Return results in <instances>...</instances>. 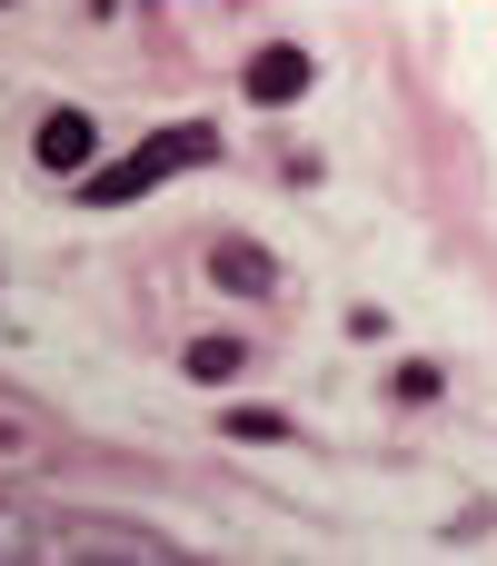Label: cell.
I'll list each match as a JSON object with an SVG mask.
<instances>
[{
    "instance_id": "2",
    "label": "cell",
    "mask_w": 497,
    "mask_h": 566,
    "mask_svg": "<svg viewBox=\"0 0 497 566\" xmlns=\"http://www.w3.org/2000/svg\"><path fill=\"white\" fill-rule=\"evenodd\" d=\"M30 149H40V169H50V179H80V169H90V149H100V129H90V109H50Z\"/></svg>"
},
{
    "instance_id": "6",
    "label": "cell",
    "mask_w": 497,
    "mask_h": 566,
    "mask_svg": "<svg viewBox=\"0 0 497 566\" xmlns=\"http://www.w3.org/2000/svg\"><path fill=\"white\" fill-rule=\"evenodd\" d=\"M229 438L239 448H269V438H289V418L279 408H229Z\"/></svg>"
},
{
    "instance_id": "8",
    "label": "cell",
    "mask_w": 497,
    "mask_h": 566,
    "mask_svg": "<svg viewBox=\"0 0 497 566\" xmlns=\"http://www.w3.org/2000/svg\"><path fill=\"white\" fill-rule=\"evenodd\" d=\"M0 10H10V0H0Z\"/></svg>"
},
{
    "instance_id": "1",
    "label": "cell",
    "mask_w": 497,
    "mask_h": 566,
    "mask_svg": "<svg viewBox=\"0 0 497 566\" xmlns=\"http://www.w3.org/2000/svg\"><path fill=\"white\" fill-rule=\"evenodd\" d=\"M219 159V129L209 119H169V129H149L120 169H80V199L90 209H120V199H149L159 179H179V169H209Z\"/></svg>"
},
{
    "instance_id": "3",
    "label": "cell",
    "mask_w": 497,
    "mask_h": 566,
    "mask_svg": "<svg viewBox=\"0 0 497 566\" xmlns=\"http://www.w3.org/2000/svg\"><path fill=\"white\" fill-rule=\"evenodd\" d=\"M209 279H219L229 298H279V259H269L259 239H219V249H209Z\"/></svg>"
},
{
    "instance_id": "7",
    "label": "cell",
    "mask_w": 497,
    "mask_h": 566,
    "mask_svg": "<svg viewBox=\"0 0 497 566\" xmlns=\"http://www.w3.org/2000/svg\"><path fill=\"white\" fill-rule=\"evenodd\" d=\"M389 388H398V398H408V408H428V398H438V368H428V358H408V368H398V378H389Z\"/></svg>"
},
{
    "instance_id": "5",
    "label": "cell",
    "mask_w": 497,
    "mask_h": 566,
    "mask_svg": "<svg viewBox=\"0 0 497 566\" xmlns=\"http://www.w3.org/2000/svg\"><path fill=\"white\" fill-rule=\"evenodd\" d=\"M189 378H199V388L239 378V338H199V348H189Z\"/></svg>"
},
{
    "instance_id": "4",
    "label": "cell",
    "mask_w": 497,
    "mask_h": 566,
    "mask_svg": "<svg viewBox=\"0 0 497 566\" xmlns=\"http://www.w3.org/2000/svg\"><path fill=\"white\" fill-rule=\"evenodd\" d=\"M299 90H309V50L269 40V50L249 60V99H259V109H279V99H299Z\"/></svg>"
}]
</instances>
